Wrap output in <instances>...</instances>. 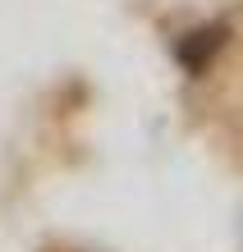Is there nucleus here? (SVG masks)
<instances>
[{"label":"nucleus","mask_w":243,"mask_h":252,"mask_svg":"<svg viewBox=\"0 0 243 252\" xmlns=\"http://www.w3.org/2000/svg\"><path fill=\"white\" fill-rule=\"evenodd\" d=\"M225 28L220 23H207V28H193V32H184L174 41V55H179V64H184L193 78H202V73L216 64V55H220V46H225Z\"/></svg>","instance_id":"nucleus-1"}]
</instances>
